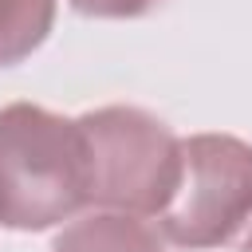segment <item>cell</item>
Returning <instances> with one entry per match:
<instances>
[{"label": "cell", "instance_id": "cell-5", "mask_svg": "<svg viewBox=\"0 0 252 252\" xmlns=\"http://www.w3.org/2000/svg\"><path fill=\"white\" fill-rule=\"evenodd\" d=\"M55 0H0V67L28 59L51 32Z\"/></svg>", "mask_w": 252, "mask_h": 252}, {"label": "cell", "instance_id": "cell-7", "mask_svg": "<svg viewBox=\"0 0 252 252\" xmlns=\"http://www.w3.org/2000/svg\"><path fill=\"white\" fill-rule=\"evenodd\" d=\"M240 252H252V232H248V240H244V248Z\"/></svg>", "mask_w": 252, "mask_h": 252}, {"label": "cell", "instance_id": "cell-2", "mask_svg": "<svg viewBox=\"0 0 252 252\" xmlns=\"http://www.w3.org/2000/svg\"><path fill=\"white\" fill-rule=\"evenodd\" d=\"M91 205L126 217L161 213L181 181V138L138 106H102L79 118Z\"/></svg>", "mask_w": 252, "mask_h": 252}, {"label": "cell", "instance_id": "cell-1", "mask_svg": "<svg viewBox=\"0 0 252 252\" xmlns=\"http://www.w3.org/2000/svg\"><path fill=\"white\" fill-rule=\"evenodd\" d=\"M91 205L87 146L79 118L35 102L0 110V224L20 232L51 228Z\"/></svg>", "mask_w": 252, "mask_h": 252}, {"label": "cell", "instance_id": "cell-4", "mask_svg": "<svg viewBox=\"0 0 252 252\" xmlns=\"http://www.w3.org/2000/svg\"><path fill=\"white\" fill-rule=\"evenodd\" d=\"M51 252H165L161 236L126 213H91L75 224H67Z\"/></svg>", "mask_w": 252, "mask_h": 252}, {"label": "cell", "instance_id": "cell-6", "mask_svg": "<svg viewBox=\"0 0 252 252\" xmlns=\"http://www.w3.org/2000/svg\"><path fill=\"white\" fill-rule=\"evenodd\" d=\"M161 0H71L75 12L83 16H106V20H130V16H146L154 12Z\"/></svg>", "mask_w": 252, "mask_h": 252}, {"label": "cell", "instance_id": "cell-3", "mask_svg": "<svg viewBox=\"0 0 252 252\" xmlns=\"http://www.w3.org/2000/svg\"><path fill=\"white\" fill-rule=\"evenodd\" d=\"M252 217V146L232 134L181 142V181L161 209V232L177 248H217Z\"/></svg>", "mask_w": 252, "mask_h": 252}]
</instances>
